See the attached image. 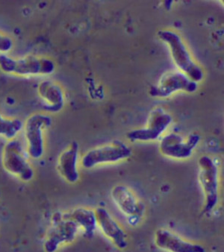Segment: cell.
<instances>
[{
    "label": "cell",
    "mask_w": 224,
    "mask_h": 252,
    "mask_svg": "<svg viewBox=\"0 0 224 252\" xmlns=\"http://www.w3.org/2000/svg\"><path fill=\"white\" fill-rule=\"evenodd\" d=\"M55 63L50 59L37 56L14 59L6 54L0 55V70L17 76H37L53 73Z\"/></svg>",
    "instance_id": "obj_1"
},
{
    "label": "cell",
    "mask_w": 224,
    "mask_h": 252,
    "mask_svg": "<svg viewBox=\"0 0 224 252\" xmlns=\"http://www.w3.org/2000/svg\"><path fill=\"white\" fill-rule=\"evenodd\" d=\"M158 36L169 46L174 63L182 72L193 82H200L203 78V70L192 60L181 37L177 33L168 30H161Z\"/></svg>",
    "instance_id": "obj_2"
},
{
    "label": "cell",
    "mask_w": 224,
    "mask_h": 252,
    "mask_svg": "<svg viewBox=\"0 0 224 252\" xmlns=\"http://www.w3.org/2000/svg\"><path fill=\"white\" fill-rule=\"evenodd\" d=\"M52 125V119L46 114L30 116L23 126L28 156L34 160L43 157L45 150L44 131Z\"/></svg>",
    "instance_id": "obj_3"
},
{
    "label": "cell",
    "mask_w": 224,
    "mask_h": 252,
    "mask_svg": "<svg viewBox=\"0 0 224 252\" xmlns=\"http://www.w3.org/2000/svg\"><path fill=\"white\" fill-rule=\"evenodd\" d=\"M2 166L6 172L22 182L33 180L35 171L25 155L23 146L19 140H10L2 151Z\"/></svg>",
    "instance_id": "obj_4"
},
{
    "label": "cell",
    "mask_w": 224,
    "mask_h": 252,
    "mask_svg": "<svg viewBox=\"0 0 224 252\" xmlns=\"http://www.w3.org/2000/svg\"><path fill=\"white\" fill-rule=\"evenodd\" d=\"M132 150L120 140L96 148L89 151L82 158L81 164L86 169L106 163H114L130 157Z\"/></svg>",
    "instance_id": "obj_5"
},
{
    "label": "cell",
    "mask_w": 224,
    "mask_h": 252,
    "mask_svg": "<svg viewBox=\"0 0 224 252\" xmlns=\"http://www.w3.org/2000/svg\"><path fill=\"white\" fill-rule=\"evenodd\" d=\"M198 166L199 182L205 196L204 212L210 213L218 201V167L208 156L199 159Z\"/></svg>",
    "instance_id": "obj_6"
},
{
    "label": "cell",
    "mask_w": 224,
    "mask_h": 252,
    "mask_svg": "<svg viewBox=\"0 0 224 252\" xmlns=\"http://www.w3.org/2000/svg\"><path fill=\"white\" fill-rule=\"evenodd\" d=\"M78 227L66 214L55 215L52 220V228L48 231L43 248L46 252L58 250L63 243H71L75 240Z\"/></svg>",
    "instance_id": "obj_7"
},
{
    "label": "cell",
    "mask_w": 224,
    "mask_h": 252,
    "mask_svg": "<svg viewBox=\"0 0 224 252\" xmlns=\"http://www.w3.org/2000/svg\"><path fill=\"white\" fill-rule=\"evenodd\" d=\"M172 123V117L162 108H157L149 113L145 128L133 130L128 133L131 141L148 142L158 139Z\"/></svg>",
    "instance_id": "obj_8"
},
{
    "label": "cell",
    "mask_w": 224,
    "mask_h": 252,
    "mask_svg": "<svg viewBox=\"0 0 224 252\" xmlns=\"http://www.w3.org/2000/svg\"><path fill=\"white\" fill-rule=\"evenodd\" d=\"M197 88V83L189 79L183 72H170L164 74L157 85L151 88L149 94L154 97L166 98L180 91L193 93Z\"/></svg>",
    "instance_id": "obj_9"
},
{
    "label": "cell",
    "mask_w": 224,
    "mask_h": 252,
    "mask_svg": "<svg viewBox=\"0 0 224 252\" xmlns=\"http://www.w3.org/2000/svg\"><path fill=\"white\" fill-rule=\"evenodd\" d=\"M200 140V137L198 134H190L186 140L179 134L172 133L161 140L159 150L165 157L186 159L191 156L193 149L197 147Z\"/></svg>",
    "instance_id": "obj_10"
},
{
    "label": "cell",
    "mask_w": 224,
    "mask_h": 252,
    "mask_svg": "<svg viewBox=\"0 0 224 252\" xmlns=\"http://www.w3.org/2000/svg\"><path fill=\"white\" fill-rule=\"evenodd\" d=\"M94 212L97 219V224L102 232L118 249H126L128 245L127 237L126 233L117 224V221L105 208H97Z\"/></svg>",
    "instance_id": "obj_11"
},
{
    "label": "cell",
    "mask_w": 224,
    "mask_h": 252,
    "mask_svg": "<svg viewBox=\"0 0 224 252\" xmlns=\"http://www.w3.org/2000/svg\"><path fill=\"white\" fill-rule=\"evenodd\" d=\"M155 243L163 250L174 252H204V248L180 238L171 231L159 229L155 232Z\"/></svg>",
    "instance_id": "obj_12"
},
{
    "label": "cell",
    "mask_w": 224,
    "mask_h": 252,
    "mask_svg": "<svg viewBox=\"0 0 224 252\" xmlns=\"http://www.w3.org/2000/svg\"><path fill=\"white\" fill-rule=\"evenodd\" d=\"M78 145L74 142L65 149L58 160V169L66 182L74 184L78 182Z\"/></svg>",
    "instance_id": "obj_13"
},
{
    "label": "cell",
    "mask_w": 224,
    "mask_h": 252,
    "mask_svg": "<svg viewBox=\"0 0 224 252\" xmlns=\"http://www.w3.org/2000/svg\"><path fill=\"white\" fill-rule=\"evenodd\" d=\"M37 93L48 111L59 112L63 108L65 94L57 84L52 81H42L37 87Z\"/></svg>",
    "instance_id": "obj_14"
},
{
    "label": "cell",
    "mask_w": 224,
    "mask_h": 252,
    "mask_svg": "<svg viewBox=\"0 0 224 252\" xmlns=\"http://www.w3.org/2000/svg\"><path fill=\"white\" fill-rule=\"evenodd\" d=\"M112 199L121 212L128 217H137L142 212V207L130 189L123 185H117L112 190Z\"/></svg>",
    "instance_id": "obj_15"
},
{
    "label": "cell",
    "mask_w": 224,
    "mask_h": 252,
    "mask_svg": "<svg viewBox=\"0 0 224 252\" xmlns=\"http://www.w3.org/2000/svg\"><path fill=\"white\" fill-rule=\"evenodd\" d=\"M66 215L78 225V228H82L85 237L88 238L93 237L97 225L94 211L87 208H78L69 214H66Z\"/></svg>",
    "instance_id": "obj_16"
},
{
    "label": "cell",
    "mask_w": 224,
    "mask_h": 252,
    "mask_svg": "<svg viewBox=\"0 0 224 252\" xmlns=\"http://www.w3.org/2000/svg\"><path fill=\"white\" fill-rule=\"evenodd\" d=\"M24 123L19 119H7L0 111V137L10 140H14L23 130Z\"/></svg>",
    "instance_id": "obj_17"
},
{
    "label": "cell",
    "mask_w": 224,
    "mask_h": 252,
    "mask_svg": "<svg viewBox=\"0 0 224 252\" xmlns=\"http://www.w3.org/2000/svg\"><path fill=\"white\" fill-rule=\"evenodd\" d=\"M13 48V40L9 36L0 32V53L6 54Z\"/></svg>",
    "instance_id": "obj_18"
}]
</instances>
